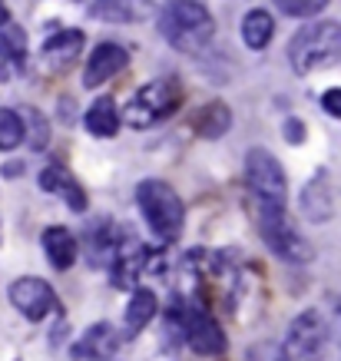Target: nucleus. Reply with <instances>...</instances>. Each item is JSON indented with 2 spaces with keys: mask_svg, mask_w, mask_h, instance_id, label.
I'll list each match as a JSON object with an SVG mask.
<instances>
[{
  "mask_svg": "<svg viewBox=\"0 0 341 361\" xmlns=\"http://www.w3.org/2000/svg\"><path fill=\"white\" fill-rule=\"evenodd\" d=\"M275 37V20L268 11H249L242 20V40L249 50H265Z\"/></svg>",
  "mask_w": 341,
  "mask_h": 361,
  "instance_id": "obj_17",
  "label": "nucleus"
},
{
  "mask_svg": "<svg viewBox=\"0 0 341 361\" xmlns=\"http://www.w3.org/2000/svg\"><path fill=\"white\" fill-rule=\"evenodd\" d=\"M285 133H288V140H292V142H302V123H298V120H288L285 123Z\"/></svg>",
  "mask_w": 341,
  "mask_h": 361,
  "instance_id": "obj_27",
  "label": "nucleus"
},
{
  "mask_svg": "<svg viewBox=\"0 0 341 361\" xmlns=\"http://www.w3.org/2000/svg\"><path fill=\"white\" fill-rule=\"evenodd\" d=\"M126 63H130V54H126L120 44H99L97 50L89 54V63H87V70H83V87L87 90L103 87V83L110 77H116Z\"/></svg>",
  "mask_w": 341,
  "mask_h": 361,
  "instance_id": "obj_10",
  "label": "nucleus"
},
{
  "mask_svg": "<svg viewBox=\"0 0 341 361\" xmlns=\"http://www.w3.org/2000/svg\"><path fill=\"white\" fill-rule=\"evenodd\" d=\"M275 4L288 17H315L318 11L328 7V0H275Z\"/></svg>",
  "mask_w": 341,
  "mask_h": 361,
  "instance_id": "obj_23",
  "label": "nucleus"
},
{
  "mask_svg": "<svg viewBox=\"0 0 341 361\" xmlns=\"http://www.w3.org/2000/svg\"><path fill=\"white\" fill-rule=\"evenodd\" d=\"M249 361H292L285 355V348L278 341H255L249 348Z\"/></svg>",
  "mask_w": 341,
  "mask_h": 361,
  "instance_id": "obj_24",
  "label": "nucleus"
},
{
  "mask_svg": "<svg viewBox=\"0 0 341 361\" xmlns=\"http://www.w3.org/2000/svg\"><path fill=\"white\" fill-rule=\"evenodd\" d=\"M116 348H120V331L113 329L110 322H99L70 348V355L80 361H110Z\"/></svg>",
  "mask_w": 341,
  "mask_h": 361,
  "instance_id": "obj_11",
  "label": "nucleus"
},
{
  "mask_svg": "<svg viewBox=\"0 0 341 361\" xmlns=\"http://www.w3.org/2000/svg\"><path fill=\"white\" fill-rule=\"evenodd\" d=\"M153 315H156L153 288H136L130 298V305H126V338H136V335L153 322Z\"/></svg>",
  "mask_w": 341,
  "mask_h": 361,
  "instance_id": "obj_16",
  "label": "nucleus"
},
{
  "mask_svg": "<svg viewBox=\"0 0 341 361\" xmlns=\"http://www.w3.org/2000/svg\"><path fill=\"white\" fill-rule=\"evenodd\" d=\"M136 202L143 219L149 222V229L163 242H176L182 235V222H186V209L182 199L176 196V189L163 183V179H146L136 189Z\"/></svg>",
  "mask_w": 341,
  "mask_h": 361,
  "instance_id": "obj_3",
  "label": "nucleus"
},
{
  "mask_svg": "<svg viewBox=\"0 0 341 361\" xmlns=\"http://www.w3.org/2000/svg\"><path fill=\"white\" fill-rule=\"evenodd\" d=\"M341 56V27L331 20H315L292 37L288 44V63L295 73H311L318 66H328Z\"/></svg>",
  "mask_w": 341,
  "mask_h": 361,
  "instance_id": "obj_2",
  "label": "nucleus"
},
{
  "mask_svg": "<svg viewBox=\"0 0 341 361\" xmlns=\"http://www.w3.org/2000/svg\"><path fill=\"white\" fill-rule=\"evenodd\" d=\"M83 123H87V130L93 136H116V130H120V110H116V103L110 97H99L87 110Z\"/></svg>",
  "mask_w": 341,
  "mask_h": 361,
  "instance_id": "obj_18",
  "label": "nucleus"
},
{
  "mask_svg": "<svg viewBox=\"0 0 341 361\" xmlns=\"http://www.w3.org/2000/svg\"><path fill=\"white\" fill-rule=\"evenodd\" d=\"M199 116H202V120H199V133H202V136H222L232 123V113L225 103H209Z\"/></svg>",
  "mask_w": 341,
  "mask_h": 361,
  "instance_id": "obj_20",
  "label": "nucleus"
},
{
  "mask_svg": "<svg viewBox=\"0 0 341 361\" xmlns=\"http://www.w3.org/2000/svg\"><path fill=\"white\" fill-rule=\"evenodd\" d=\"M40 189H46V192H60L63 202L73 209V212H83V209H87V196H83V189H80L77 183L60 169V166H46L44 173H40Z\"/></svg>",
  "mask_w": 341,
  "mask_h": 361,
  "instance_id": "obj_14",
  "label": "nucleus"
},
{
  "mask_svg": "<svg viewBox=\"0 0 341 361\" xmlns=\"http://www.w3.org/2000/svg\"><path fill=\"white\" fill-rule=\"evenodd\" d=\"M149 13L146 0H97L93 4V17L110 23H136Z\"/></svg>",
  "mask_w": 341,
  "mask_h": 361,
  "instance_id": "obj_15",
  "label": "nucleus"
},
{
  "mask_svg": "<svg viewBox=\"0 0 341 361\" xmlns=\"http://www.w3.org/2000/svg\"><path fill=\"white\" fill-rule=\"evenodd\" d=\"M173 315L179 318L182 335H186L189 348L196 351V355L216 358V355L225 351V335H222L219 322H216L206 308H189V305H182L179 298H173Z\"/></svg>",
  "mask_w": 341,
  "mask_h": 361,
  "instance_id": "obj_7",
  "label": "nucleus"
},
{
  "mask_svg": "<svg viewBox=\"0 0 341 361\" xmlns=\"http://www.w3.org/2000/svg\"><path fill=\"white\" fill-rule=\"evenodd\" d=\"M23 142V116L13 110H0V149H13Z\"/></svg>",
  "mask_w": 341,
  "mask_h": 361,
  "instance_id": "obj_22",
  "label": "nucleus"
},
{
  "mask_svg": "<svg viewBox=\"0 0 341 361\" xmlns=\"http://www.w3.org/2000/svg\"><path fill=\"white\" fill-rule=\"evenodd\" d=\"M179 106V87L173 80H153V83H146L140 87V93L126 103V110H123V120L136 126V130H143L149 123H159L166 120L169 113H176Z\"/></svg>",
  "mask_w": 341,
  "mask_h": 361,
  "instance_id": "obj_5",
  "label": "nucleus"
},
{
  "mask_svg": "<svg viewBox=\"0 0 341 361\" xmlns=\"http://www.w3.org/2000/svg\"><path fill=\"white\" fill-rule=\"evenodd\" d=\"M27 120H30V146L33 149H44L46 146V123L33 110H27Z\"/></svg>",
  "mask_w": 341,
  "mask_h": 361,
  "instance_id": "obj_25",
  "label": "nucleus"
},
{
  "mask_svg": "<svg viewBox=\"0 0 341 361\" xmlns=\"http://www.w3.org/2000/svg\"><path fill=\"white\" fill-rule=\"evenodd\" d=\"M80 50H83V30H60L44 44L40 56L50 70H63L70 60H77Z\"/></svg>",
  "mask_w": 341,
  "mask_h": 361,
  "instance_id": "obj_12",
  "label": "nucleus"
},
{
  "mask_svg": "<svg viewBox=\"0 0 341 361\" xmlns=\"http://www.w3.org/2000/svg\"><path fill=\"white\" fill-rule=\"evenodd\" d=\"M159 30L182 54H199L212 44L216 20L199 0H173L159 17Z\"/></svg>",
  "mask_w": 341,
  "mask_h": 361,
  "instance_id": "obj_1",
  "label": "nucleus"
},
{
  "mask_svg": "<svg viewBox=\"0 0 341 361\" xmlns=\"http://www.w3.org/2000/svg\"><path fill=\"white\" fill-rule=\"evenodd\" d=\"M245 179L252 189L255 206H282L285 209V173L268 149H249L245 156Z\"/></svg>",
  "mask_w": 341,
  "mask_h": 361,
  "instance_id": "obj_6",
  "label": "nucleus"
},
{
  "mask_svg": "<svg viewBox=\"0 0 341 361\" xmlns=\"http://www.w3.org/2000/svg\"><path fill=\"white\" fill-rule=\"evenodd\" d=\"M321 106H325V113H328V116H338V120H341V87L328 90V93L321 97Z\"/></svg>",
  "mask_w": 341,
  "mask_h": 361,
  "instance_id": "obj_26",
  "label": "nucleus"
},
{
  "mask_svg": "<svg viewBox=\"0 0 341 361\" xmlns=\"http://www.w3.org/2000/svg\"><path fill=\"white\" fill-rule=\"evenodd\" d=\"M7 295H11L13 308L23 312L30 322H40V318H46L56 308V292L44 279H17L7 288Z\"/></svg>",
  "mask_w": 341,
  "mask_h": 361,
  "instance_id": "obj_9",
  "label": "nucleus"
},
{
  "mask_svg": "<svg viewBox=\"0 0 341 361\" xmlns=\"http://www.w3.org/2000/svg\"><path fill=\"white\" fill-rule=\"evenodd\" d=\"M328 345V322L321 318V312L309 308L288 325L285 335V355L292 361H318L321 351Z\"/></svg>",
  "mask_w": 341,
  "mask_h": 361,
  "instance_id": "obj_8",
  "label": "nucleus"
},
{
  "mask_svg": "<svg viewBox=\"0 0 341 361\" xmlns=\"http://www.w3.org/2000/svg\"><path fill=\"white\" fill-rule=\"evenodd\" d=\"M7 20H11V13H7V7H4V0H0V27H7Z\"/></svg>",
  "mask_w": 341,
  "mask_h": 361,
  "instance_id": "obj_28",
  "label": "nucleus"
},
{
  "mask_svg": "<svg viewBox=\"0 0 341 361\" xmlns=\"http://www.w3.org/2000/svg\"><path fill=\"white\" fill-rule=\"evenodd\" d=\"M44 252L54 269H70L77 262V239L63 226H50V229H44Z\"/></svg>",
  "mask_w": 341,
  "mask_h": 361,
  "instance_id": "obj_13",
  "label": "nucleus"
},
{
  "mask_svg": "<svg viewBox=\"0 0 341 361\" xmlns=\"http://www.w3.org/2000/svg\"><path fill=\"white\" fill-rule=\"evenodd\" d=\"M0 56H7L17 66L27 60V33L20 27H13V23L4 27V33H0Z\"/></svg>",
  "mask_w": 341,
  "mask_h": 361,
  "instance_id": "obj_21",
  "label": "nucleus"
},
{
  "mask_svg": "<svg viewBox=\"0 0 341 361\" xmlns=\"http://www.w3.org/2000/svg\"><path fill=\"white\" fill-rule=\"evenodd\" d=\"M302 206H305V212H309L311 222H328L331 196H328V176L325 173L315 176L309 186H305V192H302Z\"/></svg>",
  "mask_w": 341,
  "mask_h": 361,
  "instance_id": "obj_19",
  "label": "nucleus"
},
{
  "mask_svg": "<svg viewBox=\"0 0 341 361\" xmlns=\"http://www.w3.org/2000/svg\"><path fill=\"white\" fill-rule=\"evenodd\" d=\"M259 209V229H262V239L268 242V249L282 255L285 262H309L311 259V245L302 239V232L288 222L285 209L282 206H255Z\"/></svg>",
  "mask_w": 341,
  "mask_h": 361,
  "instance_id": "obj_4",
  "label": "nucleus"
}]
</instances>
